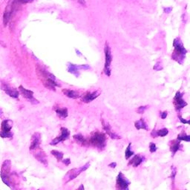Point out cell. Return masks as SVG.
Wrapping results in <instances>:
<instances>
[{"mask_svg": "<svg viewBox=\"0 0 190 190\" xmlns=\"http://www.w3.org/2000/svg\"><path fill=\"white\" fill-rule=\"evenodd\" d=\"M36 71L38 77L42 80V84L46 88L55 91L56 87H60V84L57 82L56 77L53 74L50 73L45 68L41 65H36Z\"/></svg>", "mask_w": 190, "mask_h": 190, "instance_id": "cell-1", "label": "cell"}, {"mask_svg": "<svg viewBox=\"0 0 190 190\" xmlns=\"http://www.w3.org/2000/svg\"><path fill=\"white\" fill-rule=\"evenodd\" d=\"M173 46H174V51L171 54V59L178 62V63L183 64L186 54L187 53V50L184 48L182 40L180 37L175 39L173 42Z\"/></svg>", "mask_w": 190, "mask_h": 190, "instance_id": "cell-2", "label": "cell"}, {"mask_svg": "<svg viewBox=\"0 0 190 190\" xmlns=\"http://www.w3.org/2000/svg\"><path fill=\"white\" fill-rule=\"evenodd\" d=\"M91 144L99 150H103L106 146V136L103 132H95L91 134L90 137Z\"/></svg>", "mask_w": 190, "mask_h": 190, "instance_id": "cell-3", "label": "cell"}, {"mask_svg": "<svg viewBox=\"0 0 190 190\" xmlns=\"http://www.w3.org/2000/svg\"><path fill=\"white\" fill-rule=\"evenodd\" d=\"M104 53H105V65L103 71L106 76L110 77L112 74V50L108 42L105 43L104 46Z\"/></svg>", "mask_w": 190, "mask_h": 190, "instance_id": "cell-4", "label": "cell"}, {"mask_svg": "<svg viewBox=\"0 0 190 190\" xmlns=\"http://www.w3.org/2000/svg\"><path fill=\"white\" fill-rule=\"evenodd\" d=\"M90 167V163H87L85 164L84 166H82V167H79V168H74V169H71V170H69L68 171V173L65 175V177H64V180L63 182L64 184H68V183H69L71 180H73L74 179H75L77 178L78 175H80L81 173L83 172L86 170H87V169L89 168Z\"/></svg>", "mask_w": 190, "mask_h": 190, "instance_id": "cell-5", "label": "cell"}, {"mask_svg": "<svg viewBox=\"0 0 190 190\" xmlns=\"http://www.w3.org/2000/svg\"><path fill=\"white\" fill-rule=\"evenodd\" d=\"M13 127V121L11 120H4L2 122L0 137L2 138H12L14 133L11 132Z\"/></svg>", "mask_w": 190, "mask_h": 190, "instance_id": "cell-6", "label": "cell"}, {"mask_svg": "<svg viewBox=\"0 0 190 190\" xmlns=\"http://www.w3.org/2000/svg\"><path fill=\"white\" fill-rule=\"evenodd\" d=\"M10 171H11V161L9 160H5L2 166L1 178L2 181L4 182L7 186H9L10 188H11L10 181V177H9Z\"/></svg>", "mask_w": 190, "mask_h": 190, "instance_id": "cell-7", "label": "cell"}, {"mask_svg": "<svg viewBox=\"0 0 190 190\" xmlns=\"http://www.w3.org/2000/svg\"><path fill=\"white\" fill-rule=\"evenodd\" d=\"M131 182L123 174V172L120 171L117 177V180H116V186H117V189L128 190L129 186Z\"/></svg>", "mask_w": 190, "mask_h": 190, "instance_id": "cell-8", "label": "cell"}, {"mask_svg": "<svg viewBox=\"0 0 190 190\" xmlns=\"http://www.w3.org/2000/svg\"><path fill=\"white\" fill-rule=\"evenodd\" d=\"M60 131H61L60 135L57 136L56 138L52 140L51 143H50V145L56 146L58 144V143H61V142L67 141V140L70 137V131L67 128H65V127H61Z\"/></svg>", "mask_w": 190, "mask_h": 190, "instance_id": "cell-9", "label": "cell"}, {"mask_svg": "<svg viewBox=\"0 0 190 190\" xmlns=\"http://www.w3.org/2000/svg\"><path fill=\"white\" fill-rule=\"evenodd\" d=\"M19 93L21 94L24 98L27 99V100H28L29 102H31L32 104H37V103H39V101L37 99L34 98V91H31V90L26 89V88H24L23 86H19Z\"/></svg>", "mask_w": 190, "mask_h": 190, "instance_id": "cell-10", "label": "cell"}, {"mask_svg": "<svg viewBox=\"0 0 190 190\" xmlns=\"http://www.w3.org/2000/svg\"><path fill=\"white\" fill-rule=\"evenodd\" d=\"M81 69H83V70L90 69V66L88 65H74V64H72V63L68 64L67 71H69V73L72 74L74 75L76 77H78L79 76H80V71Z\"/></svg>", "mask_w": 190, "mask_h": 190, "instance_id": "cell-11", "label": "cell"}, {"mask_svg": "<svg viewBox=\"0 0 190 190\" xmlns=\"http://www.w3.org/2000/svg\"><path fill=\"white\" fill-rule=\"evenodd\" d=\"M174 106L176 111H180L182 108H184V107L187 106V103L183 99V94L180 93V91H178L175 95L174 97Z\"/></svg>", "mask_w": 190, "mask_h": 190, "instance_id": "cell-12", "label": "cell"}, {"mask_svg": "<svg viewBox=\"0 0 190 190\" xmlns=\"http://www.w3.org/2000/svg\"><path fill=\"white\" fill-rule=\"evenodd\" d=\"M101 91L99 90H97V91L91 92V91H88L86 92L85 95H81L80 98L82 102L86 103H89L92 102L93 100H95V99H97V97L100 95Z\"/></svg>", "mask_w": 190, "mask_h": 190, "instance_id": "cell-13", "label": "cell"}, {"mask_svg": "<svg viewBox=\"0 0 190 190\" xmlns=\"http://www.w3.org/2000/svg\"><path fill=\"white\" fill-rule=\"evenodd\" d=\"M101 121H102V125H103V130H104L105 132H106L107 134H108V135L109 136V137L112 138V139H114V140L121 139L120 136H119V135H118V134H117L116 133H114V132H113L112 126H111L110 124L108 123V122L105 120L104 119L101 120Z\"/></svg>", "mask_w": 190, "mask_h": 190, "instance_id": "cell-14", "label": "cell"}, {"mask_svg": "<svg viewBox=\"0 0 190 190\" xmlns=\"http://www.w3.org/2000/svg\"><path fill=\"white\" fill-rule=\"evenodd\" d=\"M31 152H34L33 153V155L34 156V158L38 160L39 162L43 164V165L47 166L48 165V159L47 156H46L45 153L42 150L41 148H38L35 150L31 151Z\"/></svg>", "mask_w": 190, "mask_h": 190, "instance_id": "cell-15", "label": "cell"}, {"mask_svg": "<svg viewBox=\"0 0 190 190\" xmlns=\"http://www.w3.org/2000/svg\"><path fill=\"white\" fill-rule=\"evenodd\" d=\"M40 144H41V134L39 132H35V133L32 135L31 137V146L29 147L30 151L35 150V149L40 148Z\"/></svg>", "mask_w": 190, "mask_h": 190, "instance_id": "cell-16", "label": "cell"}, {"mask_svg": "<svg viewBox=\"0 0 190 190\" xmlns=\"http://www.w3.org/2000/svg\"><path fill=\"white\" fill-rule=\"evenodd\" d=\"M2 90L8 96H10L12 98L17 99L19 96V91L16 88L11 87V86H8V85L4 84L2 86Z\"/></svg>", "mask_w": 190, "mask_h": 190, "instance_id": "cell-17", "label": "cell"}, {"mask_svg": "<svg viewBox=\"0 0 190 190\" xmlns=\"http://www.w3.org/2000/svg\"><path fill=\"white\" fill-rule=\"evenodd\" d=\"M145 160V157L143 155H141V154H135L134 156V158L131 160V161L129 163V165H132L133 166V167L136 168L137 167H139L141 164Z\"/></svg>", "mask_w": 190, "mask_h": 190, "instance_id": "cell-18", "label": "cell"}, {"mask_svg": "<svg viewBox=\"0 0 190 190\" xmlns=\"http://www.w3.org/2000/svg\"><path fill=\"white\" fill-rule=\"evenodd\" d=\"M169 147H170V151L172 154V156H174L176 152L178 150H180L181 145H180V141L179 140H173L169 142Z\"/></svg>", "mask_w": 190, "mask_h": 190, "instance_id": "cell-19", "label": "cell"}, {"mask_svg": "<svg viewBox=\"0 0 190 190\" xmlns=\"http://www.w3.org/2000/svg\"><path fill=\"white\" fill-rule=\"evenodd\" d=\"M62 93H63L64 95H65L66 97H69V98L71 99H78L81 97L80 94L77 91H75V90H71V89H62Z\"/></svg>", "mask_w": 190, "mask_h": 190, "instance_id": "cell-20", "label": "cell"}, {"mask_svg": "<svg viewBox=\"0 0 190 190\" xmlns=\"http://www.w3.org/2000/svg\"><path fill=\"white\" fill-rule=\"evenodd\" d=\"M54 111L56 112L57 115L62 120H65L69 116V111H68L67 108L58 107V108H54Z\"/></svg>", "mask_w": 190, "mask_h": 190, "instance_id": "cell-21", "label": "cell"}, {"mask_svg": "<svg viewBox=\"0 0 190 190\" xmlns=\"http://www.w3.org/2000/svg\"><path fill=\"white\" fill-rule=\"evenodd\" d=\"M134 126L137 130L140 129H144L146 131H148V125L146 123L145 120L143 118H141L139 120H137L134 123Z\"/></svg>", "mask_w": 190, "mask_h": 190, "instance_id": "cell-22", "label": "cell"}, {"mask_svg": "<svg viewBox=\"0 0 190 190\" xmlns=\"http://www.w3.org/2000/svg\"><path fill=\"white\" fill-rule=\"evenodd\" d=\"M74 139L76 141L77 143H79V144H80L81 146H86L87 144V141H86V138L84 137L83 135H82L81 134H74V135L73 136Z\"/></svg>", "mask_w": 190, "mask_h": 190, "instance_id": "cell-23", "label": "cell"}, {"mask_svg": "<svg viewBox=\"0 0 190 190\" xmlns=\"http://www.w3.org/2000/svg\"><path fill=\"white\" fill-rule=\"evenodd\" d=\"M51 154H52L53 156L55 157V158H56L58 162L62 161V160L63 159L64 154L62 152H60V151L52 150V151H51Z\"/></svg>", "mask_w": 190, "mask_h": 190, "instance_id": "cell-24", "label": "cell"}, {"mask_svg": "<svg viewBox=\"0 0 190 190\" xmlns=\"http://www.w3.org/2000/svg\"><path fill=\"white\" fill-rule=\"evenodd\" d=\"M131 146H132V143H129L128 146H127L126 149H125V159H126V160L129 159L134 154V152H132V151H131Z\"/></svg>", "mask_w": 190, "mask_h": 190, "instance_id": "cell-25", "label": "cell"}, {"mask_svg": "<svg viewBox=\"0 0 190 190\" xmlns=\"http://www.w3.org/2000/svg\"><path fill=\"white\" fill-rule=\"evenodd\" d=\"M177 139L179 140L180 141H184L186 142H189L190 141V136L189 134H186V133H181L178 135V138Z\"/></svg>", "mask_w": 190, "mask_h": 190, "instance_id": "cell-26", "label": "cell"}, {"mask_svg": "<svg viewBox=\"0 0 190 190\" xmlns=\"http://www.w3.org/2000/svg\"><path fill=\"white\" fill-rule=\"evenodd\" d=\"M157 133H158V136H159V137H165L169 134V130L167 128H163L162 129L157 131Z\"/></svg>", "mask_w": 190, "mask_h": 190, "instance_id": "cell-27", "label": "cell"}, {"mask_svg": "<svg viewBox=\"0 0 190 190\" xmlns=\"http://www.w3.org/2000/svg\"><path fill=\"white\" fill-rule=\"evenodd\" d=\"M71 1L74 4L80 5L81 7H83V8H86V6H87L86 0H71Z\"/></svg>", "mask_w": 190, "mask_h": 190, "instance_id": "cell-28", "label": "cell"}, {"mask_svg": "<svg viewBox=\"0 0 190 190\" xmlns=\"http://www.w3.org/2000/svg\"><path fill=\"white\" fill-rule=\"evenodd\" d=\"M157 149H158V148H157L155 143H152H152H150V144H149V151H150V152L151 153L155 152Z\"/></svg>", "mask_w": 190, "mask_h": 190, "instance_id": "cell-29", "label": "cell"}, {"mask_svg": "<svg viewBox=\"0 0 190 190\" xmlns=\"http://www.w3.org/2000/svg\"><path fill=\"white\" fill-rule=\"evenodd\" d=\"M163 69V65H162V64L160 63V62H158L155 65H154V67H153V69L154 70V71H160V70H162Z\"/></svg>", "mask_w": 190, "mask_h": 190, "instance_id": "cell-30", "label": "cell"}, {"mask_svg": "<svg viewBox=\"0 0 190 190\" xmlns=\"http://www.w3.org/2000/svg\"><path fill=\"white\" fill-rule=\"evenodd\" d=\"M177 174V170H176V168H175L174 166H172L171 167V180H172L173 184H174L175 181V175Z\"/></svg>", "mask_w": 190, "mask_h": 190, "instance_id": "cell-31", "label": "cell"}, {"mask_svg": "<svg viewBox=\"0 0 190 190\" xmlns=\"http://www.w3.org/2000/svg\"><path fill=\"white\" fill-rule=\"evenodd\" d=\"M148 106H140L138 107V108L137 109V112L138 114H143L144 113V112L148 108Z\"/></svg>", "mask_w": 190, "mask_h": 190, "instance_id": "cell-32", "label": "cell"}, {"mask_svg": "<svg viewBox=\"0 0 190 190\" xmlns=\"http://www.w3.org/2000/svg\"><path fill=\"white\" fill-rule=\"evenodd\" d=\"M178 118H179V120H180V123H182L183 124H187V125L189 124V120H186L184 119V118H183L181 116H178Z\"/></svg>", "mask_w": 190, "mask_h": 190, "instance_id": "cell-33", "label": "cell"}, {"mask_svg": "<svg viewBox=\"0 0 190 190\" xmlns=\"http://www.w3.org/2000/svg\"><path fill=\"white\" fill-rule=\"evenodd\" d=\"M62 162L66 166H69L71 164V160L70 158H66V159H62Z\"/></svg>", "mask_w": 190, "mask_h": 190, "instance_id": "cell-34", "label": "cell"}, {"mask_svg": "<svg viewBox=\"0 0 190 190\" xmlns=\"http://www.w3.org/2000/svg\"><path fill=\"white\" fill-rule=\"evenodd\" d=\"M167 115H168V112L167 111H165V112H162V113L160 114V117H161L162 119H165V118L167 117Z\"/></svg>", "mask_w": 190, "mask_h": 190, "instance_id": "cell-35", "label": "cell"}, {"mask_svg": "<svg viewBox=\"0 0 190 190\" xmlns=\"http://www.w3.org/2000/svg\"><path fill=\"white\" fill-rule=\"evenodd\" d=\"M151 136H152V137L153 138L158 137V133H157V131H156L155 129H154V130L152 131V133H151Z\"/></svg>", "mask_w": 190, "mask_h": 190, "instance_id": "cell-36", "label": "cell"}, {"mask_svg": "<svg viewBox=\"0 0 190 190\" xmlns=\"http://www.w3.org/2000/svg\"><path fill=\"white\" fill-rule=\"evenodd\" d=\"M163 10H164V12L169 14V13H170L171 11V10H172V8H171V7H169V8H164Z\"/></svg>", "mask_w": 190, "mask_h": 190, "instance_id": "cell-37", "label": "cell"}, {"mask_svg": "<svg viewBox=\"0 0 190 190\" xmlns=\"http://www.w3.org/2000/svg\"><path fill=\"white\" fill-rule=\"evenodd\" d=\"M108 167L110 168H115L117 167V163L116 162H112V163L108 164Z\"/></svg>", "mask_w": 190, "mask_h": 190, "instance_id": "cell-38", "label": "cell"}, {"mask_svg": "<svg viewBox=\"0 0 190 190\" xmlns=\"http://www.w3.org/2000/svg\"><path fill=\"white\" fill-rule=\"evenodd\" d=\"M78 189H84V186H83V184H81V186H80V187L78 188Z\"/></svg>", "mask_w": 190, "mask_h": 190, "instance_id": "cell-39", "label": "cell"}, {"mask_svg": "<svg viewBox=\"0 0 190 190\" xmlns=\"http://www.w3.org/2000/svg\"><path fill=\"white\" fill-rule=\"evenodd\" d=\"M2 111H1V109H0V114H2Z\"/></svg>", "mask_w": 190, "mask_h": 190, "instance_id": "cell-40", "label": "cell"}]
</instances>
